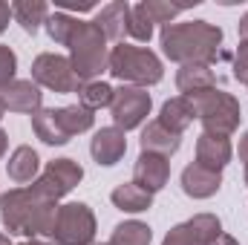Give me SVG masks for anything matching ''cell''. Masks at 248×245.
Here are the masks:
<instances>
[{
  "label": "cell",
  "mask_w": 248,
  "mask_h": 245,
  "mask_svg": "<svg viewBox=\"0 0 248 245\" xmlns=\"http://www.w3.org/2000/svg\"><path fill=\"white\" fill-rule=\"evenodd\" d=\"M9 20H12V3H6V0H0V35L6 32V26H9Z\"/></svg>",
  "instance_id": "d6a6232c"
},
{
  "label": "cell",
  "mask_w": 248,
  "mask_h": 245,
  "mask_svg": "<svg viewBox=\"0 0 248 245\" xmlns=\"http://www.w3.org/2000/svg\"><path fill=\"white\" fill-rule=\"evenodd\" d=\"M208 245H240V240H237V237H231V234H219L217 240H211Z\"/></svg>",
  "instance_id": "e575fe53"
},
{
  "label": "cell",
  "mask_w": 248,
  "mask_h": 245,
  "mask_svg": "<svg viewBox=\"0 0 248 245\" xmlns=\"http://www.w3.org/2000/svg\"><path fill=\"white\" fill-rule=\"evenodd\" d=\"M237 153H240V162H248V130L243 133V138H240V147H237Z\"/></svg>",
  "instance_id": "d590c367"
},
{
  "label": "cell",
  "mask_w": 248,
  "mask_h": 245,
  "mask_svg": "<svg viewBox=\"0 0 248 245\" xmlns=\"http://www.w3.org/2000/svg\"><path fill=\"white\" fill-rule=\"evenodd\" d=\"M104 245H110V243H104Z\"/></svg>",
  "instance_id": "7bdbcfd3"
},
{
  "label": "cell",
  "mask_w": 248,
  "mask_h": 245,
  "mask_svg": "<svg viewBox=\"0 0 248 245\" xmlns=\"http://www.w3.org/2000/svg\"><path fill=\"white\" fill-rule=\"evenodd\" d=\"M32 81L38 87H46L52 92H78L81 90V78L75 75L72 63L66 55H55V52H41L32 61Z\"/></svg>",
  "instance_id": "ba28073f"
},
{
  "label": "cell",
  "mask_w": 248,
  "mask_h": 245,
  "mask_svg": "<svg viewBox=\"0 0 248 245\" xmlns=\"http://www.w3.org/2000/svg\"><path fill=\"white\" fill-rule=\"evenodd\" d=\"M217 87V72L211 63H185L176 72V90L182 95L199 92V90H211Z\"/></svg>",
  "instance_id": "d6986e66"
},
{
  "label": "cell",
  "mask_w": 248,
  "mask_h": 245,
  "mask_svg": "<svg viewBox=\"0 0 248 245\" xmlns=\"http://www.w3.org/2000/svg\"><path fill=\"white\" fill-rule=\"evenodd\" d=\"M66 49H69V63H72L75 75L81 78V84L98 81L101 72L107 69V61H110L107 38L93 20H78L75 23L72 35L66 41Z\"/></svg>",
  "instance_id": "3957f363"
},
{
  "label": "cell",
  "mask_w": 248,
  "mask_h": 245,
  "mask_svg": "<svg viewBox=\"0 0 248 245\" xmlns=\"http://www.w3.org/2000/svg\"><path fill=\"white\" fill-rule=\"evenodd\" d=\"M162 245H199V243L193 240V234L187 231L185 222H179V225H173V228H170V231L165 234Z\"/></svg>",
  "instance_id": "1f68e13d"
},
{
  "label": "cell",
  "mask_w": 248,
  "mask_h": 245,
  "mask_svg": "<svg viewBox=\"0 0 248 245\" xmlns=\"http://www.w3.org/2000/svg\"><path fill=\"white\" fill-rule=\"evenodd\" d=\"M17 245H49V243H44V240H26V243H17Z\"/></svg>",
  "instance_id": "f35d334b"
},
{
  "label": "cell",
  "mask_w": 248,
  "mask_h": 245,
  "mask_svg": "<svg viewBox=\"0 0 248 245\" xmlns=\"http://www.w3.org/2000/svg\"><path fill=\"white\" fill-rule=\"evenodd\" d=\"M81 179H84V168H81L75 159H52V162L44 168V173L29 184V187H32L41 199L58 205L69 190H75V187L81 184Z\"/></svg>",
  "instance_id": "52a82bcc"
},
{
  "label": "cell",
  "mask_w": 248,
  "mask_h": 245,
  "mask_svg": "<svg viewBox=\"0 0 248 245\" xmlns=\"http://www.w3.org/2000/svg\"><path fill=\"white\" fill-rule=\"evenodd\" d=\"M6 147H9V136H6V130H0V159L6 156Z\"/></svg>",
  "instance_id": "74e56055"
},
{
  "label": "cell",
  "mask_w": 248,
  "mask_h": 245,
  "mask_svg": "<svg viewBox=\"0 0 248 245\" xmlns=\"http://www.w3.org/2000/svg\"><path fill=\"white\" fill-rule=\"evenodd\" d=\"M190 104H193V113L196 119L202 122L205 133H217V136H231L240 122H243V110H240V101L219 90V87H211V90H199V92H190L187 95Z\"/></svg>",
  "instance_id": "5b68a950"
},
{
  "label": "cell",
  "mask_w": 248,
  "mask_h": 245,
  "mask_svg": "<svg viewBox=\"0 0 248 245\" xmlns=\"http://www.w3.org/2000/svg\"><path fill=\"white\" fill-rule=\"evenodd\" d=\"M113 95H116V90L107 84V81H87V84H81V90H78V104H84L87 110H101V107H110L113 104Z\"/></svg>",
  "instance_id": "d4e9b609"
},
{
  "label": "cell",
  "mask_w": 248,
  "mask_h": 245,
  "mask_svg": "<svg viewBox=\"0 0 248 245\" xmlns=\"http://www.w3.org/2000/svg\"><path fill=\"white\" fill-rule=\"evenodd\" d=\"M0 245H12V243H9V237H6L3 231H0Z\"/></svg>",
  "instance_id": "ab89813d"
},
{
  "label": "cell",
  "mask_w": 248,
  "mask_h": 245,
  "mask_svg": "<svg viewBox=\"0 0 248 245\" xmlns=\"http://www.w3.org/2000/svg\"><path fill=\"white\" fill-rule=\"evenodd\" d=\"M185 225L199 245H208L211 240H217V237L222 234V222H219L217 214H196V216L187 219Z\"/></svg>",
  "instance_id": "484cf974"
},
{
  "label": "cell",
  "mask_w": 248,
  "mask_h": 245,
  "mask_svg": "<svg viewBox=\"0 0 248 245\" xmlns=\"http://www.w3.org/2000/svg\"><path fill=\"white\" fill-rule=\"evenodd\" d=\"M246 184H248V162H246Z\"/></svg>",
  "instance_id": "b9f144b4"
},
{
  "label": "cell",
  "mask_w": 248,
  "mask_h": 245,
  "mask_svg": "<svg viewBox=\"0 0 248 245\" xmlns=\"http://www.w3.org/2000/svg\"><path fill=\"white\" fill-rule=\"evenodd\" d=\"M127 153V138H124V130L119 127H101L95 130L93 141H90V156L95 165L101 168H113L119 165Z\"/></svg>",
  "instance_id": "30bf717a"
},
{
  "label": "cell",
  "mask_w": 248,
  "mask_h": 245,
  "mask_svg": "<svg viewBox=\"0 0 248 245\" xmlns=\"http://www.w3.org/2000/svg\"><path fill=\"white\" fill-rule=\"evenodd\" d=\"M110 199H113V205L119 211H124V214H141V211H147L153 205V193H147L144 187H139L136 182L119 184L110 193Z\"/></svg>",
  "instance_id": "44dd1931"
},
{
  "label": "cell",
  "mask_w": 248,
  "mask_h": 245,
  "mask_svg": "<svg viewBox=\"0 0 248 245\" xmlns=\"http://www.w3.org/2000/svg\"><path fill=\"white\" fill-rule=\"evenodd\" d=\"M32 130H35V136H38L44 144H49V147L69 144L66 133L61 130V124L55 119V107H52V110H44V107H41V110L32 116Z\"/></svg>",
  "instance_id": "603a6c76"
},
{
  "label": "cell",
  "mask_w": 248,
  "mask_h": 245,
  "mask_svg": "<svg viewBox=\"0 0 248 245\" xmlns=\"http://www.w3.org/2000/svg\"><path fill=\"white\" fill-rule=\"evenodd\" d=\"M193 119H196V113H193L190 98H187V95H176V98H168V101L162 104V110H159V119H156V122L162 124L165 130H170V133L182 136L187 127L193 124Z\"/></svg>",
  "instance_id": "ac0fdd59"
},
{
  "label": "cell",
  "mask_w": 248,
  "mask_h": 245,
  "mask_svg": "<svg viewBox=\"0 0 248 245\" xmlns=\"http://www.w3.org/2000/svg\"><path fill=\"white\" fill-rule=\"evenodd\" d=\"M179 184H182L185 196H190V199H211L222 187V173L208 170V168H202V165L193 162V165H187L185 170H182Z\"/></svg>",
  "instance_id": "5bb4252c"
},
{
  "label": "cell",
  "mask_w": 248,
  "mask_h": 245,
  "mask_svg": "<svg viewBox=\"0 0 248 245\" xmlns=\"http://www.w3.org/2000/svg\"><path fill=\"white\" fill-rule=\"evenodd\" d=\"M130 3H124V0H113V3H107L104 9H98V15H95V26L104 32V38L107 41H119L122 44L124 35H127V23H130Z\"/></svg>",
  "instance_id": "2e32d148"
},
{
  "label": "cell",
  "mask_w": 248,
  "mask_h": 245,
  "mask_svg": "<svg viewBox=\"0 0 248 245\" xmlns=\"http://www.w3.org/2000/svg\"><path fill=\"white\" fill-rule=\"evenodd\" d=\"M153 240V231L150 225L139 222V219H124L113 228V237L107 240L110 245H150Z\"/></svg>",
  "instance_id": "cb8c5ba5"
},
{
  "label": "cell",
  "mask_w": 248,
  "mask_h": 245,
  "mask_svg": "<svg viewBox=\"0 0 248 245\" xmlns=\"http://www.w3.org/2000/svg\"><path fill=\"white\" fill-rule=\"evenodd\" d=\"M153 29H156V23L150 20V15L144 12V6H141V3H136V6L130 9L127 35H130L133 41H139V44H147V41L153 38Z\"/></svg>",
  "instance_id": "4316f807"
},
{
  "label": "cell",
  "mask_w": 248,
  "mask_h": 245,
  "mask_svg": "<svg viewBox=\"0 0 248 245\" xmlns=\"http://www.w3.org/2000/svg\"><path fill=\"white\" fill-rule=\"evenodd\" d=\"M133 182L144 187L147 193H159L170 182V162L156 153H141L133 165Z\"/></svg>",
  "instance_id": "8fae6325"
},
{
  "label": "cell",
  "mask_w": 248,
  "mask_h": 245,
  "mask_svg": "<svg viewBox=\"0 0 248 245\" xmlns=\"http://www.w3.org/2000/svg\"><path fill=\"white\" fill-rule=\"evenodd\" d=\"M55 219H58V205L41 199L29 184L12 187L0 196V222L9 231V237L44 240L52 245Z\"/></svg>",
  "instance_id": "6da1fadb"
},
{
  "label": "cell",
  "mask_w": 248,
  "mask_h": 245,
  "mask_svg": "<svg viewBox=\"0 0 248 245\" xmlns=\"http://www.w3.org/2000/svg\"><path fill=\"white\" fill-rule=\"evenodd\" d=\"M75 23H78V17H72V15H66V12H52V15L46 17V35H49L55 44L66 46V41H69Z\"/></svg>",
  "instance_id": "83f0119b"
},
{
  "label": "cell",
  "mask_w": 248,
  "mask_h": 245,
  "mask_svg": "<svg viewBox=\"0 0 248 245\" xmlns=\"http://www.w3.org/2000/svg\"><path fill=\"white\" fill-rule=\"evenodd\" d=\"M231 69H234V81H240L243 87H248V44L246 41H240V46H237V52H234Z\"/></svg>",
  "instance_id": "4dcf8cb0"
},
{
  "label": "cell",
  "mask_w": 248,
  "mask_h": 245,
  "mask_svg": "<svg viewBox=\"0 0 248 245\" xmlns=\"http://www.w3.org/2000/svg\"><path fill=\"white\" fill-rule=\"evenodd\" d=\"M12 17L20 23V29L26 35H35L41 26H46L49 6L44 0H15L12 3Z\"/></svg>",
  "instance_id": "ffe728a7"
},
{
  "label": "cell",
  "mask_w": 248,
  "mask_h": 245,
  "mask_svg": "<svg viewBox=\"0 0 248 245\" xmlns=\"http://www.w3.org/2000/svg\"><path fill=\"white\" fill-rule=\"evenodd\" d=\"M38 170H41V156H38V150H32L29 144H20V147L12 150V156H9V162H6V173H9V179L15 184H20V187L32 184L38 179Z\"/></svg>",
  "instance_id": "9a60e30c"
},
{
  "label": "cell",
  "mask_w": 248,
  "mask_h": 245,
  "mask_svg": "<svg viewBox=\"0 0 248 245\" xmlns=\"http://www.w3.org/2000/svg\"><path fill=\"white\" fill-rule=\"evenodd\" d=\"M159 46L168 61L179 63H214L219 55L228 58L222 46V29L208 23V20H185V23H170L162 26L159 32Z\"/></svg>",
  "instance_id": "7a4b0ae2"
},
{
  "label": "cell",
  "mask_w": 248,
  "mask_h": 245,
  "mask_svg": "<svg viewBox=\"0 0 248 245\" xmlns=\"http://www.w3.org/2000/svg\"><path fill=\"white\" fill-rule=\"evenodd\" d=\"M240 38H243V41L248 44V12L243 15V17H240Z\"/></svg>",
  "instance_id": "8d00e7d4"
},
{
  "label": "cell",
  "mask_w": 248,
  "mask_h": 245,
  "mask_svg": "<svg viewBox=\"0 0 248 245\" xmlns=\"http://www.w3.org/2000/svg\"><path fill=\"white\" fill-rule=\"evenodd\" d=\"M15 72H17V55L6 44H0V92L15 81Z\"/></svg>",
  "instance_id": "f546056e"
},
{
  "label": "cell",
  "mask_w": 248,
  "mask_h": 245,
  "mask_svg": "<svg viewBox=\"0 0 248 245\" xmlns=\"http://www.w3.org/2000/svg\"><path fill=\"white\" fill-rule=\"evenodd\" d=\"M55 119H58V124H61V130L66 133V138H72V136H81V133L93 130V124H95L93 110H87L84 104L58 107V110H55Z\"/></svg>",
  "instance_id": "7402d4cb"
},
{
  "label": "cell",
  "mask_w": 248,
  "mask_h": 245,
  "mask_svg": "<svg viewBox=\"0 0 248 245\" xmlns=\"http://www.w3.org/2000/svg\"><path fill=\"white\" fill-rule=\"evenodd\" d=\"M58 6H61V12H69V9H75V12H93L95 9V3H90V0L87 3H58Z\"/></svg>",
  "instance_id": "836d02e7"
},
{
  "label": "cell",
  "mask_w": 248,
  "mask_h": 245,
  "mask_svg": "<svg viewBox=\"0 0 248 245\" xmlns=\"http://www.w3.org/2000/svg\"><path fill=\"white\" fill-rule=\"evenodd\" d=\"M141 6H144V12L150 15V20H153V23H162V26H170V20H173L179 12H185V6H173V3H165V0H144Z\"/></svg>",
  "instance_id": "f1b7e54d"
},
{
  "label": "cell",
  "mask_w": 248,
  "mask_h": 245,
  "mask_svg": "<svg viewBox=\"0 0 248 245\" xmlns=\"http://www.w3.org/2000/svg\"><path fill=\"white\" fill-rule=\"evenodd\" d=\"M150 110H153V98H150L147 90L122 84L116 90V95H113V104H110L113 127H119L124 133L127 130H136V127H141V122L150 116Z\"/></svg>",
  "instance_id": "9c48e42d"
},
{
  "label": "cell",
  "mask_w": 248,
  "mask_h": 245,
  "mask_svg": "<svg viewBox=\"0 0 248 245\" xmlns=\"http://www.w3.org/2000/svg\"><path fill=\"white\" fill-rule=\"evenodd\" d=\"M6 116V104H3V95H0V119Z\"/></svg>",
  "instance_id": "60d3db41"
},
{
  "label": "cell",
  "mask_w": 248,
  "mask_h": 245,
  "mask_svg": "<svg viewBox=\"0 0 248 245\" xmlns=\"http://www.w3.org/2000/svg\"><path fill=\"white\" fill-rule=\"evenodd\" d=\"M231 156H234V147H231L228 136H217V133H205V130L199 133V138H196V165L222 173V168L231 165Z\"/></svg>",
  "instance_id": "7c38bea8"
},
{
  "label": "cell",
  "mask_w": 248,
  "mask_h": 245,
  "mask_svg": "<svg viewBox=\"0 0 248 245\" xmlns=\"http://www.w3.org/2000/svg\"><path fill=\"white\" fill-rule=\"evenodd\" d=\"M0 95H3V104H6L9 113H29V116H35L41 110V104H44V92H41V87L32 78L29 81L15 78Z\"/></svg>",
  "instance_id": "4fadbf2b"
},
{
  "label": "cell",
  "mask_w": 248,
  "mask_h": 245,
  "mask_svg": "<svg viewBox=\"0 0 248 245\" xmlns=\"http://www.w3.org/2000/svg\"><path fill=\"white\" fill-rule=\"evenodd\" d=\"M95 240V214L87 202L58 205L52 245H93Z\"/></svg>",
  "instance_id": "8992f818"
},
{
  "label": "cell",
  "mask_w": 248,
  "mask_h": 245,
  "mask_svg": "<svg viewBox=\"0 0 248 245\" xmlns=\"http://www.w3.org/2000/svg\"><path fill=\"white\" fill-rule=\"evenodd\" d=\"M107 72L127 87H141V90H147V87H153L165 78V66H162L159 55L153 49L133 46V44H124V41L110 49Z\"/></svg>",
  "instance_id": "277c9868"
},
{
  "label": "cell",
  "mask_w": 248,
  "mask_h": 245,
  "mask_svg": "<svg viewBox=\"0 0 248 245\" xmlns=\"http://www.w3.org/2000/svg\"><path fill=\"white\" fill-rule=\"evenodd\" d=\"M139 144H141V153H156V156L170 159V156L182 147V136H176V133L165 130L159 122H147V127L141 130Z\"/></svg>",
  "instance_id": "e0dca14e"
}]
</instances>
